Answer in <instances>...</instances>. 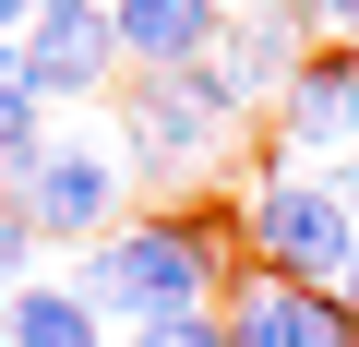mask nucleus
I'll return each instance as SVG.
<instances>
[{"mask_svg":"<svg viewBox=\"0 0 359 347\" xmlns=\"http://www.w3.org/2000/svg\"><path fill=\"white\" fill-rule=\"evenodd\" d=\"M108 60H120V36H108L96 0H36V25H25V84H36L48 108H60V96H96Z\"/></svg>","mask_w":359,"mask_h":347,"instance_id":"423d86ee","label":"nucleus"},{"mask_svg":"<svg viewBox=\"0 0 359 347\" xmlns=\"http://www.w3.org/2000/svg\"><path fill=\"white\" fill-rule=\"evenodd\" d=\"M240 240H252L264 275L335 287V264L359 252V204H347V180H323V168H264L252 204H240Z\"/></svg>","mask_w":359,"mask_h":347,"instance_id":"f03ea898","label":"nucleus"},{"mask_svg":"<svg viewBox=\"0 0 359 347\" xmlns=\"http://www.w3.org/2000/svg\"><path fill=\"white\" fill-rule=\"evenodd\" d=\"M335 299H347V323H359V252H347V264H335Z\"/></svg>","mask_w":359,"mask_h":347,"instance_id":"ddd939ff","label":"nucleus"},{"mask_svg":"<svg viewBox=\"0 0 359 347\" xmlns=\"http://www.w3.org/2000/svg\"><path fill=\"white\" fill-rule=\"evenodd\" d=\"M13 287H25V275H13V264H0V299H13Z\"/></svg>","mask_w":359,"mask_h":347,"instance_id":"2eb2a0df","label":"nucleus"},{"mask_svg":"<svg viewBox=\"0 0 359 347\" xmlns=\"http://www.w3.org/2000/svg\"><path fill=\"white\" fill-rule=\"evenodd\" d=\"M276 144L287 156H359V48H311L276 84Z\"/></svg>","mask_w":359,"mask_h":347,"instance_id":"7ed1b4c3","label":"nucleus"},{"mask_svg":"<svg viewBox=\"0 0 359 347\" xmlns=\"http://www.w3.org/2000/svg\"><path fill=\"white\" fill-rule=\"evenodd\" d=\"M204 144H216V108L180 72H144L132 84V168H144V180H204Z\"/></svg>","mask_w":359,"mask_h":347,"instance_id":"0eeeda50","label":"nucleus"},{"mask_svg":"<svg viewBox=\"0 0 359 347\" xmlns=\"http://www.w3.org/2000/svg\"><path fill=\"white\" fill-rule=\"evenodd\" d=\"M228 347H359V323H347V299H335V287H287V275L240 264Z\"/></svg>","mask_w":359,"mask_h":347,"instance_id":"20e7f679","label":"nucleus"},{"mask_svg":"<svg viewBox=\"0 0 359 347\" xmlns=\"http://www.w3.org/2000/svg\"><path fill=\"white\" fill-rule=\"evenodd\" d=\"M108 36H120L132 72H192V60L216 48V0H120Z\"/></svg>","mask_w":359,"mask_h":347,"instance_id":"6e6552de","label":"nucleus"},{"mask_svg":"<svg viewBox=\"0 0 359 347\" xmlns=\"http://www.w3.org/2000/svg\"><path fill=\"white\" fill-rule=\"evenodd\" d=\"M347 204H359V156H347Z\"/></svg>","mask_w":359,"mask_h":347,"instance_id":"dca6fc26","label":"nucleus"},{"mask_svg":"<svg viewBox=\"0 0 359 347\" xmlns=\"http://www.w3.org/2000/svg\"><path fill=\"white\" fill-rule=\"evenodd\" d=\"M132 347H228V311H144Z\"/></svg>","mask_w":359,"mask_h":347,"instance_id":"9b49d317","label":"nucleus"},{"mask_svg":"<svg viewBox=\"0 0 359 347\" xmlns=\"http://www.w3.org/2000/svg\"><path fill=\"white\" fill-rule=\"evenodd\" d=\"M0 347H108V323L72 287H13L0 299Z\"/></svg>","mask_w":359,"mask_h":347,"instance_id":"1a4fd4ad","label":"nucleus"},{"mask_svg":"<svg viewBox=\"0 0 359 347\" xmlns=\"http://www.w3.org/2000/svg\"><path fill=\"white\" fill-rule=\"evenodd\" d=\"M0 84H25V36H0Z\"/></svg>","mask_w":359,"mask_h":347,"instance_id":"4468645a","label":"nucleus"},{"mask_svg":"<svg viewBox=\"0 0 359 347\" xmlns=\"http://www.w3.org/2000/svg\"><path fill=\"white\" fill-rule=\"evenodd\" d=\"M25 216H36V240H96L108 216H120V168L108 156H84V144H36V168H25Z\"/></svg>","mask_w":359,"mask_h":347,"instance_id":"39448f33","label":"nucleus"},{"mask_svg":"<svg viewBox=\"0 0 359 347\" xmlns=\"http://www.w3.org/2000/svg\"><path fill=\"white\" fill-rule=\"evenodd\" d=\"M240 252H228V228L216 216H144V228H120V240H96L84 264H72V299L108 323H144V311H216V275H228Z\"/></svg>","mask_w":359,"mask_h":347,"instance_id":"f257e3e1","label":"nucleus"},{"mask_svg":"<svg viewBox=\"0 0 359 347\" xmlns=\"http://www.w3.org/2000/svg\"><path fill=\"white\" fill-rule=\"evenodd\" d=\"M299 25H323V48H359V0H299Z\"/></svg>","mask_w":359,"mask_h":347,"instance_id":"f8f14e48","label":"nucleus"},{"mask_svg":"<svg viewBox=\"0 0 359 347\" xmlns=\"http://www.w3.org/2000/svg\"><path fill=\"white\" fill-rule=\"evenodd\" d=\"M36 144H48V96L36 84H0V180H25Z\"/></svg>","mask_w":359,"mask_h":347,"instance_id":"9d476101","label":"nucleus"}]
</instances>
